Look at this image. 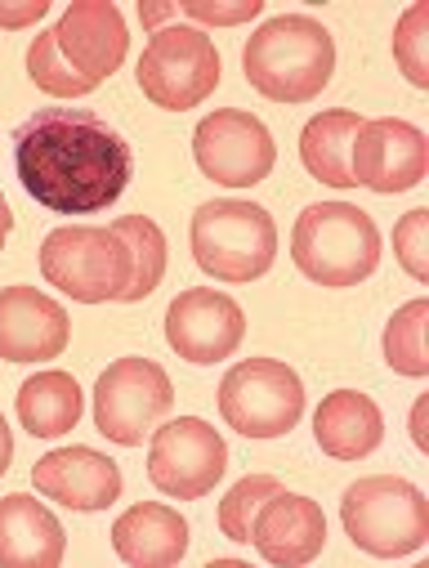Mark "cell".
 I'll use <instances>...</instances> for the list:
<instances>
[{"label":"cell","instance_id":"6da1fadb","mask_svg":"<svg viewBox=\"0 0 429 568\" xmlns=\"http://www.w3.org/2000/svg\"><path fill=\"white\" fill-rule=\"evenodd\" d=\"M14 171L45 211L99 215L125 193L134 153L90 108H41L14 130Z\"/></svg>","mask_w":429,"mask_h":568},{"label":"cell","instance_id":"7a4b0ae2","mask_svg":"<svg viewBox=\"0 0 429 568\" xmlns=\"http://www.w3.org/2000/svg\"><path fill=\"white\" fill-rule=\"evenodd\" d=\"M246 81L273 103H309L331 85L336 41L309 14H277L242 50Z\"/></svg>","mask_w":429,"mask_h":568},{"label":"cell","instance_id":"3957f363","mask_svg":"<svg viewBox=\"0 0 429 568\" xmlns=\"http://www.w3.org/2000/svg\"><path fill=\"white\" fill-rule=\"evenodd\" d=\"M292 260L318 287H358L380 264V229L362 206L318 202L296 220Z\"/></svg>","mask_w":429,"mask_h":568},{"label":"cell","instance_id":"277c9868","mask_svg":"<svg viewBox=\"0 0 429 568\" xmlns=\"http://www.w3.org/2000/svg\"><path fill=\"white\" fill-rule=\"evenodd\" d=\"M193 260L202 273H211L215 282H228V287H242V282H255L273 268L277 260V224L264 206L255 202H206L193 215Z\"/></svg>","mask_w":429,"mask_h":568},{"label":"cell","instance_id":"5b68a950","mask_svg":"<svg viewBox=\"0 0 429 568\" xmlns=\"http://www.w3.org/2000/svg\"><path fill=\"white\" fill-rule=\"evenodd\" d=\"M340 519L354 546L376 559H402L429 541V501L402 475H367L349 484Z\"/></svg>","mask_w":429,"mask_h":568},{"label":"cell","instance_id":"8992f818","mask_svg":"<svg viewBox=\"0 0 429 568\" xmlns=\"http://www.w3.org/2000/svg\"><path fill=\"white\" fill-rule=\"evenodd\" d=\"M41 273L50 287H59L63 296L81 301V305H103V301H121L134 282V260L130 246L99 224H63L41 242Z\"/></svg>","mask_w":429,"mask_h":568},{"label":"cell","instance_id":"52a82bcc","mask_svg":"<svg viewBox=\"0 0 429 568\" xmlns=\"http://www.w3.org/2000/svg\"><path fill=\"white\" fill-rule=\"evenodd\" d=\"M219 416L242 439H282L305 416V385L277 358H246L219 381Z\"/></svg>","mask_w":429,"mask_h":568},{"label":"cell","instance_id":"ba28073f","mask_svg":"<svg viewBox=\"0 0 429 568\" xmlns=\"http://www.w3.org/2000/svg\"><path fill=\"white\" fill-rule=\"evenodd\" d=\"M171 407L175 385L153 358H116L94 385V425L103 439L121 448H139L143 439H153Z\"/></svg>","mask_w":429,"mask_h":568},{"label":"cell","instance_id":"9c48e42d","mask_svg":"<svg viewBox=\"0 0 429 568\" xmlns=\"http://www.w3.org/2000/svg\"><path fill=\"white\" fill-rule=\"evenodd\" d=\"M219 85V50L202 28H157L139 59V90L166 112H188Z\"/></svg>","mask_w":429,"mask_h":568},{"label":"cell","instance_id":"30bf717a","mask_svg":"<svg viewBox=\"0 0 429 568\" xmlns=\"http://www.w3.org/2000/svg\"><path fill=\"white\" fill-rule=\"evenodd\" d=\"M228 470V448L215 425L202 416H180L153 430L149 444V479L175 501H197L215 493V484Z\"/></svg>","mask_w":429,"mask_h":568},{"label":"cell","instance_id":"8fae6325","mask_svg":"<svg viewBox=\"0 0 429 568\" xmlns=\"http://www.w3.org/2000/svg\"><path fill=\"white\" fill-rule=\"evenodd\" d=\"M193 158L206 180L224 189H255L268 180L277 149H273L268 125L255 112L219 108L193 130Z\"/></svg>","mask_w":429,"mask_h":568},{"label":"cell","instance_id":"7c38bea8","mask_svg":"<svg viewBox=\"0 0 429 568\" xmlns=\"http://www.w3.org/2000/svg\"><path fill=\"white\" fill-rule=\"evenodd\" d=\"M349 171H354V184L371 193H385V197L407 193L429 171V139L420 125L398 121V116L362 121L354 153H349Z\"/></svg>","mask_w":429,"mask_h":568},{"label":"cell","instance_id":"4fadbf2b","mask_svg":"<svg viewBox=\"0 0 429 568\" xmlns=\"http://www.w3.org/2000/svg\"><path fill=\"white\" fill-rule=\"evenodd\" d=\"M242 336H246V314L224 292L193 287V292H180L166 310V345L184 363H197V367L224 363L237 354Z\"/></svg>","mask_w":429,"mask_h":568},{"label":"cell","instance_id":"5bb4252c","mask_svg":"<svg viewBox=\"0 0 429 568\" xmlns=\"http://www.w3.org/2000/svg\"><path fill=\"white\" fill-rule=\"evenodd\" d=\"M54 41H59V54L72 63V72L85 77L94 90L121 68L130 45L125 19L112 0H72L63 19L54 23Z\"/></svg>","mask_w":429,"mask_h":568},{"label":"cell","instance_id":"9a60e30c","mask_svg":"<svg viewBox=\"0 0 429 568\" xmlns=\"http://www.w3.org/2000/svg\"><path fill=\"white\" fill-rule=\"evenodd\" d=\"M72 323L59 301L37 287L0 292V358L6 363H45L68 349Z\"/></svg>","mask_w":429,"mask_h":568},{"label":"cell","instance_id":"2e32d148","mask_svg":"<svg viewBox=\"0 0 429 568\" xmlns=\"http://www.w3.org/2000/svg\"><path fill=\"white\" fill-rule=\"evenodd\" d=\"M251 541H255V550H259L268 564H277V568L314 564V559L323 555V546H327L323 506L309 501V497H300V493L277 488V493L259 506V515H255V524H251Z\"/></svg>","mask_w":429,"mask_h":568},{"label":"cell","instance_id":"e0dca14e","mask_svg":"<svg viewBox=\"0 0 429 568\" xmlns=\"http://www.w3.org/2000/svg\"><path fill=\"white\" fill-rule=\"evenodd\" d=\"M32 484L45 501H59L68 510H108L121 497V470L112 457L94 448H59L45 453L32 466Z\"/></svg>","mask_w":429,"mask_h":568},{"label":"cell","instance_id":"ac0fdd59","mask_svg":"<svg viewBox=\"0 0 429 568\" xmlns=\"http://www.w3.org/2000/svg\"><path fill=\"white\" fill-rule=\"evenodd\" d=\"M68 537L45 501L32 493L0 497V568H54L63 564Z\"/></svg>","mask_w":429,"mask_h":568},{"label":"cell","instance_id":"d6986e66","mask_svg":"<svg viewBox=\"0 0 429 568\" xmlns=\"http://www.w3.org/2000/svg\"><path fill=\"white\" fill-rule=\"evenodd\" d=\"M112 550L134 568H175L188 555V519L175 506L139 501L112 524Z\"/></svg>","mask_w":429,"mask_h":568},{"label":"cell","instance_id":"ffe728a7","mask_svg":"<svg viewBox=\"0 0 429 568\" xmlns=\"http://www.w3.org/2000/svg\"><path fill=\"white\" fill-rule=\"evenodd\" d=\"M314 439L336 462H362L385 439V416L380 407L358 389H336L314 412Z\"/></svg>","mask_w":429,"mask_h":568},{"label":"cell","instance_id":"44dd1931","mask_svg":"<svg viewBox=\"0 0 429 568\" xmlns=\"http://www.w3.org/2000/svg\"><path fill=\"white\" fill-rule=\"evenodd\" d=\"M362 130V116L354 108H336V112H318L305 130H300V162L314 180L331 184V189H358L354 171H349V153L354 139Z\"/></svg>","mask_w":429,"mask_h":568},{"label":"cell","instance_id":"7402d4cb","mask_svg":"<svg viewBox=\"0 0 429 568\" xmlns=\"http://www.w3.org/2000/svg\"><path fill=\"white\" fill-rule=\"evenodd\" d=\"M81 412H85V394L68 372H37L32 381L19 385V420L32 439H59L76 430Z\"/></svg>","mask_w":429,"mask_h":568},{"label":"cell","instance_id":"603a6c76","mask_svg":"<svg viewBox=\"0 0 429 568\" xmlns=\"http://www.w3.org/2000/svg\"><path fill=\"white\" fill-rule=\"evenodd\" d=\"M112 233L130 246V260H134V282L125 292V305L149 301L162 287V277H166V233L149 215H121L112 224Z\"/></svg>","mask_w":429,"mask_h":568},{"label":"cell","instance_id":"cb8c5ba5","mask_svg":"<svg viewBox=\"0 0 429 568\" xmlns=\"http://www.w3.org/2000/svg\"><path fill=\"white\" fill-rule=\"evenodd\" d=\"M264 14V0H139L143 28H162L166 19H193L211 28H237Z\"/></svg>","mask_w":429,"mask_h":568},{"label":"cell","instance_id":"d4e9b609","mask_svg":"<svg viewBox=\"0 0 429 568\" xmlns=\"http://www.w3.org/2000/svg\"><path fill=\"white\" fill-rule=\"evenodd\" d=\"M425 327H429V301H411L402 310H394L389 327H385V363L398 376H429V345H425Z\"/></svg>","mask_w":429,"mask_h":568},{"label":"cell","instance_id":"484cf974","mask_svg":"<svg viewBox=\"0 0 429 568\" xmlns=\"http://www.w3.org/2000/svg\"><path fill=\"white\" fill-rule=\"evenodd\" d=\"M28 77L45 90V94H59V99H81L90 94L94 85L85 77L72 72V63L59 54V41H54V28L37 32V41L28 45Z\"/></svg>","mask_w":429,"mask_h":568},{"label":"cell","instance_id":"4316f807","mask_svg":"<svg viewBox=\"0 0 429 568\" xmlns=\"http://www.w3.org/2000/svg\"><path fill=\"white\" fill-rule=\"evenodd\" d=\"M282 484L273 475H246L242 484L228 488V497L219 501V532L233 541H251V524L259 515V506L277 493Z\"/></svg>","mask_w":429,"mask_h":568},{"label":"cell","instance_id":"83f0119b","mask_svg":"<svg viewBox=\"0 0 429 568\" xmlns=\"http://www.w3.org/2000/svg\"><path fill=\"white\" fill-rule=\"evenodd\" d=\"M394 63L411 85H429V10L411 6L394 28Z\"/></svg>","mask_w":429,"mask_h":568},{"label":"cell","instance_id":"f1b7e54d","mask_svg":"<svg viewBox=\"0 0 429 568\" xmlns=\"http://www.w3.org/2000/svg\"><path fill=\"white\" fill-rule=\"evenodd\" d=\"M394 255L407 268V277L429 282V211L416 206L394 224Z\"/></svg>","mask_w":429,"mask_h":568},{"label":"cell","instance_id":"f546056e","mask_svg":"<svg viewBox=\"0 0 429 568\" xmlns=\"http://www.w3.org/2000/svg\"><path fill=\"white\" fill-rule=\"evenodd\" d=\"M45 14H50V0H19V6H6V0H0V28H10V32L32 28Z\"/></svg>","mask_w":429,"mask_h":568},{"label":"cell","instance_id":"4dcf8cb0","mask_svg":"<svg viewBox=\"0 0 429 568\" xmlns=\"http://www.w3.org/2000/svg\"><path fill=\"white\" fill-rule=\"evenodd\" d=\"M10 462H14V435H10V425H6V416H0V475L10 470Z\"/></svg>","mask_w":429,"mask_h":568},{"label":"cell","instance_id":"1f68e13d","mask_svg":"<svg viewBox=\"0 0 429 568\" xmlns=\"http://www.w3.org/2000/svg\"><path fill=\"white\" fill-rule=\"evenodd\" d=\"M411 439H416L420 453L429 448V444H425V403H416V412H411Z\"/></svg>","mask_w":429,"mask_h":568},{"label":"cell","instance_id":"d6a6232c","mask_svg":"<svg viewBox=\"0 0 429 568\" xmlns=\"http://www.w3.org/2000/svg\"><path fill=\"white\" fill-rule=\"evenodd\" d=\"M10 229H14V211H10V202H6V197H0V246H6Z\"/></svg>","mask_w":429,"mask_h":568}]
</instances>
